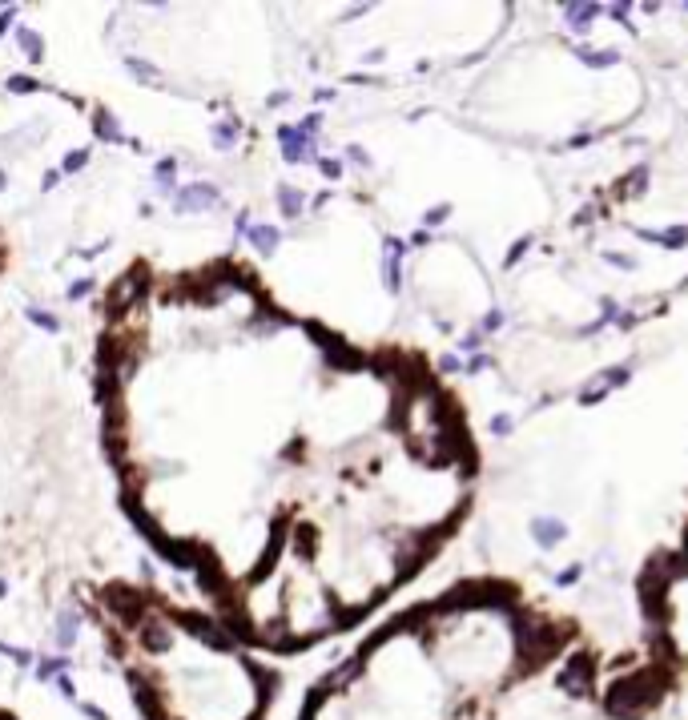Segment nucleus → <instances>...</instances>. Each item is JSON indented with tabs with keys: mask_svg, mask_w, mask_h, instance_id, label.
Masks as SVG:
<instances>
[{
	"mask_svg": "<svg viewBox=\"0 0 688 720\" xmlns=\"http://www.w3.org/2000/svg\"><path fill=\"white\" fill-rule=\"evenodd\" d=\"M660 692H664V668H656V664L640 668L632 676H624V680H616V688L608 692V712L620 720H636L660 700Z\"/></svg>",
	"mask_w": 688,
	"mask_h": 720,
	"instance_id": "f257e3e1",
	"label": "nucleus"
},
{
	"mask_svg": "<svg viewBox=\"0 0 688 720\" xmlns=\"http://www.w3.org/2000/svg\"><path fill=\"white\" fill-rule=\"evenodd\" d=\"M563 640H568V628H536V624H519V656H524V668H539V660L556 656Z\"/></svg>",
	"mask_w": 688,
	"mask_h": 720,
	"instance_id": "f03ea898",
	"label": "nucleus"
},
{
	"mask_svg": "<svg viewBox=\"0 0 688 720\" xmlns=\"http://www.w3.org/2000/svg\"><path fill=\"white\" fill-rule=\"evenodd\" d=\"M592 676H596V668H592V656H576V660H568V664L560 668L556 684H560L568 696L584 700V696H592Z\"/></svg>",
	"mask_w": 688,
	"mask_h": 720,
	"instance_id": "7ed1b4c3",
	"label": "nucleus"
},
{
	"mask_svg": "<svg viewBox=\"0 0 688 720\" xmlns=\"http://www.w3.org/2000/svg\"><path fill=\"white\" fill-rule=\"evenodd\" d=\"M531 535H536L539 547H556L568 535V527L560 519H551V515H539V519H531Z\"/></svg>",
	"mask_w": 688,
	"mask_h": 720,
	"instance_id": "20e7f679",
	"label": "nucleus"
},
{
	"mask_svg": "<svg viewBox=\"0 0 688 720\" xmlns=\"http://www.w3.org/2000/svg\"><path fill=\"white\" fill-rule=\"evenodd\" d=\"M600 13H604L600 4H563V16H568V28H572V33H588L592 21Z\"/></svg>",
	"mask_w": 688,
	"mask_h": 720,
	"instance_id": "39448f33",
	"label": "nucleus"
},
{
	"mask_svg": "<svg viewBox=\"0 0 688 720\" xmlns=\"http://www.w3.org/2000/svg\"><path fill=\"white\" fill-rule=\"evenodd\" d=\"M636 237H644V242H656V246H668V249H676V246H684L688 242V225H672V230H636Z\"/></svg>",
	"mask_w": 688,
	"mask_h": 720,
	"instance_id": "423d86ee",
	"label": "nucleus"
},
{
	"mask_svg": "<svg viewBox=\"0 0 688 720\" xmlns=\"http://www.w3.org/2000/svg\"><path fill=\"white\" fill-rule=\"evenodd\" d=\"M326 359L334 362V366H342V371H354V366H363V362H366L363 354H359V350H351L346 342H338V338L330 342V347H326Z\"/></svg>",
	"mask_w": 688,
	"mask_h": 720,
	"instance_id": "0eeeda50",
	"label": "nucleus"
},
{
	"mask_svg": "<svg viewBox=\"0 0 688 720\" xmlns=\"http://www.w3.org/2000/svg\"><path fill=\"white\" fill-rule=\"evenodd\" d=\"M576 57L584 64H592V69H612V64H620V52H616V49H596V52H592V49H576Z\"/></svg>",
	"mask_w": 688,
	"mask_h": 720,
	"instance_id": "6e6552de",
	"label": "nucleus"
},
{
	"mask_svg": "<svg viewBox=\"0 0 688 720\" xmlns=\"http://www.w3.org/2000/svg\"><path fill=\"white\" fill-rule=\"evenodd\" d=\"M213 201H218V189L193 186V189H186V193L177 198V206H181V210H193V206H213Z\"/></svg>",
	"mask_w": 688,
	"mask_h": 720,
	"instance_id": "1a4fd4ad",
	"label": "nucleus"
},
{
	"mask_svg": "<svg viewBox=\"0 0 688 720\" xmlns=\"http://www.w3.org/2000/svg\"><path fill=\"white\" fill-rule=\"evenodd\" d=\"M250 242L262 249V254H270V249L278 246V230H274V225H254V230H250Z\"/></svg>",
	"mask_w": 688,
	"mask_h": 720,
	"instance_id": "9d476101",
	"label": "nucleus"
},
{
	"mask_svg": "<svg viewBox=\"0 0 688 720\" xmlns=\"http://www.w3.org/2000/svg\"><path fill=\"white\" fill-rule=\"evenodd\" d=\"M278 206H282L286 218H298V213H302V193H298V189H290V186H282V189H278Z\"/></svg>",
	"mask_w": 688,
	"mask_h": 720,
	"instance_id": "9b49d317",
	"label": "nucleus"
},
{
	"mask_svg": "<svg viewBox=\"0 0 688 720\" xmlns=\"http://www.w3.org/2000/svg\"><path fill=\"white\" fill-rule=\"evenodd\" d=\"M644 186H648V165H636V169L620 181V193H644Z\"/></svg>",
	"mask_w": 688,
	"mask_h": 720,
	"instance_id": "f8f14e48",
	"label": "nucleus"
},
{
	"mask_svg": "<svg viewBox=\"0 0 688 720\" xmlns=\"http://www.w3.org/2000/svg\"><path fill=\"white\" fill-rule=\"evenodd\" d=\"M399 258H402V254H387V266H383V270H387V290H390V294H399V290H402V270H399Z\"/></svg>",
	"mask_w": 688,
	"mask_h": 720,
	"instance_id": "ddd939ff",
	"label": "nucleus"
},
{
	"mask_svg": "<svg viewBox=\"0 0 688 720\" xmlns=\"http://www.w3.org/2000/svg\"><path fill=\"white\" fill-rule=\"evenodd\" d=\"M604 398H608V386L604 383L584 386V390H580V407H596V403H604Z\"/></svg>",
	"mask_w": 688,
	"mask_h": 720,
	"instance_id": "4468645a",
	"label": "nucleus"
},
{
	"mask_svg": "<svg viewBox=\"0 0 688 720\" xmlns=\"http://www.w3.org/2000/svg\"><path fill=\"white\" fill-rule=\"evenodd\" d=\"M632 378V366H612V371H604V386L612 390V386H624Z\"/></svg>",
	"mask_w": 688,
	"mask_h": 720,
	"instance_id": "2eb2a0df",
	"label": "nucleus"
},
{
	"mask_svg": "<svg viewBox=\"0 0 688 720\" xmlns=\"http://www.w3.org/2000/svg\"><path fill=\"white\" fill-rule=\"evenodd\" d=\"M447 218H451V206H435V210H427V213H423V225L431 230V225H443Z\"/></svg>",
	"mask_w": 688,
	"mask_h": 720,
	"instance_id": "dca6fc26",
	"label": "nucleus"
},
{
	"mask_svg": "<svg viewBox=\"0 0 688 720\" xmlns=\"http://www.w3.org/2000/svg\"><path fill=\"white\" fill-rule=\"evenodd\" d=\"M527 249H531V237H519V242H515V246H512V254H507V266H515V261L524 258Z\"/></svg>",
	"mask_w": 688,
	"mask_h": 720,
	"instance_id": "f3484780",
	"label": "nucleus"
},
{
	"mask_svg": "<svg viewBox=\"0 0 688 720\" xmlns=\"http://www.w3.org/2000/svg\"><path fill=\"white\" fill-rule=\"evenodd\" d=\"M234 137H238V129H234V125H222V129H213V141H218V145H234Z\"/></svg>",
	"mask_w": 688,
	"mask_h": 720,
	"instance_id": "a211bd4d",
	"label": "nucleus"
},
{
	"mask_svg": "<svg viewBox=\"0 0 688 720\" xmlns=\"http://www.w3.org/2000/svg\"><path fill=\"white\" fill-rule=\"evenodd\" d=\"M491 435H512V419H507V415H495V419H491Z\"/></svg>",
	"mask_w": 688,
	"mask_h": 720,
	"instance_id": "6ab92c4d",
	"label": "nucleus"
},
{
	"mask_svg": "<svg viewBox=\"0 0 688 720\" xmlns=\"http://www.w3.org/2000/svg\"><path fill=\"white\" fill-rule=\"evenodd\" d=\"M21 45L28 49V57H40V37L37 33H21Z\"/></svg>",
	"mask_w": 688,
	"mask_h": 720,
	"instance_id": "aec40b11",
	"label": "nucleus"
},
{
	"mask_svg": "<svg viewBox=\"0 0 688 720\" xmlns=\"http://www.w3.org/2000/svg\"><path fill=\"white\" fill-rule=\"evenodd\" d=\"M479 347H483V334H479V330H475V334H467L463 342H459V350H467V354H475Z\"/></svg>",
	"mask_w": 688,
	"mask_h": 720,
	"instance_id": "412c9836",
	"label": "nucleus"
},
{
	"mask_svg": "<svg viewBox=\"0 0 688 720\" xmlns=\"http://www.w3.org/2000/svg\"><path fill=\"white\" fill-rule=\"evenodd\" d=\"M439 371H443V374H455V371H463V362L455 359V354H447V359H439Z\"/></svg>",
	"mask_w": 688,
	"mask_h": 720,
	"instance_id": "4be33fe9",
	"label": "nucleus"
},
{
	"mask_svg": "<svg viewBox=\"0 0 688 720\" xmlns=\"http://www.w3.org/2000/svg\"><path fill=\"white\" fill-rule=\"evenodd\" d=\"M97 129H101V137H109V141H117V137H121V133H117V125H113L109 117H101V121H97Z\"/></svg>",
	"mask_w": 688,
	"mask_h": 720,
	"instance_id": "5701e85b",
	"label": "nucleus"
},
{
	"mask_svg": "<svg viewBox=\"0 0 688 720\" xmlns=\"http://www.w3.org/2000/svg\"><path fill=\"white\" fill-rule=\"evenodd\" d=\"M318 169H322L326 177H338V174H342V165H338L334 157H322V162H318Z\"/></svg>",
	"mask_w": 688,
	"mask_h": 720,
	"instance_id": "b1692460",
	"label": "nucleus"
},
{
	"mask_svg": "<svg viewBox=\"0 0 688 720\" xmlns=\"http://www.w3.org/2000/svg\"><path fill=\"white\" fill-rule=\"evenodd\" d=\"M28 318H33V322H40V326H45V330H57V318H49V314H40V310H28Z\"/></svg>",
	"mask_w": 688,
	"mask_h": 720,
	"instance_id": "393cba45",
	"label": "nucleus"
},
{
	"mask_svg": "<svg viewBox=\"0 0 688 720\" xmlns=\"http://www.w3.org/2000/svg\"><path fill=\"white\" fill-rule=\"evenodd\" d=\"M503 326V310H491L487 318H483V330H500Z\"/></svg>",
	"mask_w": 688,
	"mask_h": 720,
	"instance_id": "a878e982",
	"label": "nucleus"
},
{
	"mask_svg": "<svg viewBox=\"0 0 688 720\" xmlns=\"http://www.w3.org/2000/svg\"><path fill=\"white\" fill-rule=\"evenodd\" d=\"M483 366H491V359H483V354H475V359L467 362L463 371H467V374H479V371H483Z\"/></svg>",
	"mask_w": 688,
	"mask_h": 720,
	"instance_id": "bb28decb",
	"label": "nucleus"
},
{
	"mask_svg": "<svg viewBox=\"0 0 688 720\" xmlns=\"http://www.w3.org/2000/svg\"><path fill=\"white\" fill-rule=\"evenodd\" d=\"M576 580H580V563H576V568H568L563 575H556V584H563V587H568V584H576Z\"/></svg>",
	"mask_w": 688,
	"mask_h": 720,
	"instance_id": "cd10ccee",
	"label": "nucleus"
},
{
	"mask_svg": "<svg viewBox=\"0 0 688 720\" xmlns=\"http://www.w3.org/2000/svg\"><path fill=\"white\" fill-rule=\"evenodd\" d=\"M604 258L612 261V266H624V270H632V266H636V261H632V258H624V254H604Z\"/></svg>",
	"mask_w": 688,
	"mask_h": 720,
	"instance_id": "c85d7f7f",
	"label": "nucleus"
},
{
	"mask_svg": "<svg viewBox=\"0 0 688 720\" xmlns=\"http://www.w3.org/2000/svg\"><path fill=\"white\" fill-rule=\"evenodd\" d=\"M351 162H359V165H371V157H366V153L359 150V145H351Z\"/></svg>",
	"mask_w": 688,
	"mask_h": 720,
	"instance_id": "c756f323",
	"label": "nucleus"
},
{
	"mask_svg": "<svg viewBox=\"0 0 688 720\" xmlns=\"http://www.w3.org/2000/svg\"><path fill=\"white\" fill-rule=\"evenodd\" d=\"M612 16L624 25V21H628V4H612Z\"/></svg>",
	"mask_w": 688,
	"mask_h": 720,
	"instance_id": "7c9ffc66",
	"label": "nucleus"
},
{
	"mask_svg": "<svg viewBox=\"0 0 688 720\" xmlns=\"http://www.w3.org/2000/svg\"><path fill=\"white\" fill-rule=\"evenodd\" d=\"M592 218H596V210H580V213H576V225H588Z\"/></svg>",
	"mask_w": 688,
	"mask_h": 720,
	"instance_id": "2f4dec72",
	"label": "nucleus"
}]
</instances>
